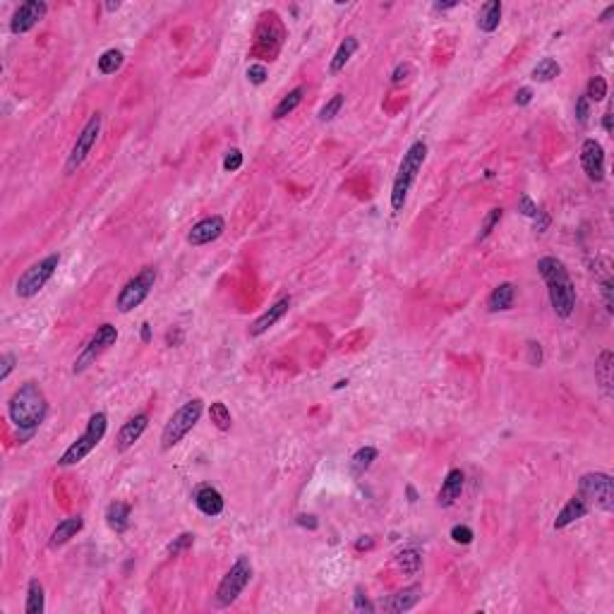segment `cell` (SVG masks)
Returning a JSON list of instances; mask_svg holds the SVG:
<instances>
[{"label":"cell","instance_id":"cell-19","mask_svg":"<svg viewBox=\"0 0 614 614\" xmlns=\"http://www.w3.org/2000/svg\"><path fill=\"white\" fill-rule=\"evenodd\" d=\"M588 511H590L588 501H585L581 494H573V497L561 506L559 514H557L554 531H564V528H568L571 523H576V521H581V518L588 516Z\"/></svg>","mask_w":614,"mask_h":614},{"label":"cell","instance_id":"cell-37","mask_svg":"<svg viewBox=\"0 0 614 614\" xmlns=\"http://www.w3.org/2000/svg\"><path fill=\"white\" fill-rule=\"evenodd\" d=\"M195 545V535L193 533H180L178 538H173V543L166 547V554L168 557H178L180 552L190 550Z\"/></svg>","mask_w":614,"mask_h":614},{"label":"cell","instance_id":"cell-24","mask_svg":"<svg viewBox=\"0 0 614 614\" xmlns=\"http://www.w3.org/2000/svg\"><path fill=\"white\" fill-rule=\"evenodd\" d=\"M501 10H504L501 0H487V3L480 8V13H477V29L485 32V34L497 32L499 22H501Z\"/></svg>","mask_w":614,"mask_h":614},{"label":"cell","instance_id":"cell-11","mask_svg":"<svg viewBox=\"0 0 614 614\" xmlns=\"http://www.w3.org/2000/svg\"><path fill=\"white\" fill-rule=\"evenodd\" d=\"M116 341H118V329H116V326L113 324H101L97 329V334H94L92 339L82 346L80 356L75 358V365H72V372H75V375L87 372L101 356H104L106 351H109L111 346H113Z\"/></svg>","mask_w":614,"mask_h":614},{"label":"cell","instance_id":"cell-36","mask_svg":"<svg viewBox=\"0 0 614 614\" xmlns=\"http://www.w3.org/2000/svg\"><path fill=\"white\" fill-rule=\"evenodd\" d=\"M343 101H346V99H343L341 94H336L334 99L326 101V104L322 106V111H319V120H322V123H331V120H334V118L341 113Z\"/></svg>","mask_w":614,"mask_h":614},{"label":"cell","instance_id":"cell-9","mask_svg":"<svg viewBox=\"0 0 614 614\" xmlns=\"http://www.w3.org/2000/svg\"><path fill=\"white\" fill-rule=\"evenodd\" d=\"M156 276H159V274H156L154 267H144L139 274H134L132 279H130L127 284L120 288V293H118V298H116L118 312L125 314V312H132L134 307L142 305L146 298H149L151 288H154Z\"/></svg>","mask_w":614,"mask_h":614},{"label":"cell","instance_id":"cell-16","mask_svg":"<svg viewBox=\"0 0 614 614\" xmlns=\"http://www.w3.org/2000/svg\"><path fill=\"white\" fill-rule=\"evenodd\" d=\"M288 309H291V298L288 295L281 298V300H276L272 307L264 309V312L259 314L255 322L250 324V336H252V339H257V336L267 334V331L272 329L276 322H281V319H284L286 314H288Z\"/></svg>","mask_w":614,"mask_h":614},{"label":"cell","instance_id":"cell-56","mask_svg":"<svg viewBox=\"0 0 614 614\" xmlns=\"http://www.w3.org/2000/svg\"><path fill=\"white\" fill-rule=\"evenodd\" d=\"M614 15V5H610V8L605 10V13L600 15V22H610V17Z\"/></svg>","mask_w":614,"mask_h":614},{"label":"cell","instance_id":"cell-51","mask_svg":"<svg viewBox=\"0 0 614 614\" xmlns=\"http://www.w3.org/2000/svg\"><path fill=\"white\" fill-rule=\"evenodd\" d=\"M375 547V540L370 538V535H365V538H360L358 543H356V550L358 552H363V550H372Z\"/></svg>","mask_w":614,"mask_h":614},{"label":"cell","instance_id":"cell-26","mask_svg":"<svg viewBox=\"0 0 614 614\" xmlns=\"http://www.w3.org/2000/svg\"><path fill=\"white\" fill-rule=\"evenodd\" d=\"M130 504H125V501H111L109 506H106V523H109L111 531L116 533H125L127 526H130Z\"/></svg>","mask_w":614,"mask_h":614},{"label":"cell","instance_id":"cell-46","mask_svg":"<svg viewBox=\"0 0 614 614\" xmlns=\"http://www.w3.org/2000/svg\"><path fill=\"white\" fill-rule=\"evenodd\" d=\"M533 221H535V226H533V228H535V233H545V230L550 228L552 218H550V214H547V211L540 209V211H538V216H535Z\"/></svg>","mask_w":614,"mask_h":614},{"label":"cell","instance_id":"cell-32","mask_svg":"<svg viewBox=\"0 0 614 614\" xmlns=\"http://www.w3.org/2000/svg\"><path fill=\"white\" fill-rule=\"evenodd\" d=\"M123 60H125L123 50H118V48L104 50V53H101V58H99V72H101V75H116V72L123 67Z\"/></svg>","mask_w":614,"mask_h":614},{"label":"cell","instance_id":"cell-33","mask_svg":"<svg viewBox=\"0 0 614 614\" xmlns=\"http://www.w3.org/2000/svg\"><path fill=\"white\" fill-rule=\"evenodd\" d=\"M209 418L214 422V427H216V430H221V432H228L230 425H233L230 410H228V405L223 403V401H214L209 405Z\"/></svg>","mask_w":614,"mask_h":614},{"label":"cell","instance_id":"cell-25","mask_svg":"<svg viewBox=\"0 0 614 614\" xmlns=\"http://www.w3.org/2000/svg\"><path fill=\"white\" fill-rule=\"evenodd\" d=\"M358 48H360V41H358L356 36H346V39H343L341 46L336 48L334 58H331V63H329V72H331V75H339L341 70H346V65L351 63V58L356 55Z\"/></svg>","mask_w":614,"mask_h":614},{"label":"cell","instance_id":"cell-15","mask_svg":"<svg viewBox=\"0 0 614 614\" xmlns=\"http://www.w3.org/2000/svg\"><path fill=\"white\" fill-rule=\"evenodd\" d=\"M226 230V221L223 216H207L202 221H197L188 233V243L193 247H202V245H209L214 240H218Z\"/></svg>","mask_w":614,"mask_h":614},{"label":"cell","instance_id":"cell-21","mask_svg":"<svg viewBox=\"0 0 614 614\" xmlns=\"http://www.w3.org/2000/svg\"><path fill=\"white\" fill-rule=\"evenodd\" d=\"M82 528H84V518L82 516H67V518H63V521H60L58 526L53 528V533H50L48 547L50 550L63 547V545L70 543V540L75 538V535L80 533Z\"/></svg>","mask_w":614,"mask_h":614},{"label":"cell","instance_id":"cell-7","mask_svg":"<svg viewBox=\"0 0 614 614\" xmlns=\"http://www.w3.org/2000/svg\"><path fill=\"white\" fill-rule=\"evenodd\" d=\"M58 264H60V255L58 252H53V255H46L43 259H39V262H34L29 269H25V274L17 279L15 284V295L22 298V300H29V298L39 295L43 288H46V284L50 279H53V274L58 272Z\"/></svg>","mask_w":614,"mask_h":614},{"label":"cell","instance_id":"cell-39","mask_svg":"<svg viewBox=\"0 0 614 614\" xmlns=\"http://www.w3.org/2000/svg\"><path fill=\"white\" fill-rule=\"evenodd\" d=\"M452 540L456 545H470L473 543V538H475V533H473V528H468V526H463V523H459V526H454L452 528Z\"/></svg>","mask_w":614,"mask_h":614},{"label":"cell","instance_id":"cell-43","mask_svg":"<svg viewBox=\"0 0 614 614\" xmlns=\"http://www.w3.org/2000/svg\"><path fill=\"white\" fill-rule=\"evenodd\" d=\"M576 120H578V125H583V127L588 125V120H590V101L585 99V94L576 99Z\"/></svg>","mask_w":614,"mask_h":614},{"label":"cell","instance_id":"cell-20","mask_svg":"<svg viewBox=\"0 0 614 614\" xmlns=\"http://www.w3.org/2000/svg\"><path fill=\"white\" fill-rule=\"evenodd\" d=\"M463 482H466L463 470H459V468L449 470L447 477H444V482H442V487H439L437 504L444 506V509H449L452 504H456V499H459L461 492H463Z\"/></svg>","mask_w":614,"mask_h":614},{"label":"cell","instance_id":"cell-40","mask_svg":"<svg viewBox=\"0 0 614 614\" xmlns=\"http://www.w3.org/2000/svg\"><path fill=\"white\" fill-rule=\"evenodd\" d=\"M516 209H518V214H523L526 218H535V216H538V211H540V207L531 200V195H521V197H518Z\"/></svg>","mask_w":614,"mask_h":614},{"label":"cell","instance_id":"cell-22","mask_svg":"<svg viewBox=\"0 0 614 614\" xmlns=\"http://www.w3.org/2000/svg\"><path fill=\"white\" fill-rule=\"evenodd\" d=\"M514 300H516V286L511 284V281H504V284H499L497 288H492V293H489L487 309L489 312H506V309L514 307Z\"/></svg>","mask_w":614,"mask_h":614},{"label":"cell","instance_id":"cell-52","mask_svg":"<svg viewBox=\"0 0 614 614\" xmlns=\"http://www.w3.org/2000/svg\"><path fill=\"white\" fill-rule=\"evenodd\" d=\"M602 127H605V132H612V109H607L602 116Z\"/></svg>","mask_w":614,"mask_h":614},{"label":"cell","instance_id":"cell-41","mask_svg":"<svg viewBox=\"0 0 614 614\" xmlns=\"http://www.w3.org/2000/svg\"><path fill=\"white\" fill-rule=\"evenodd\" d=\"M353 610H356V612H368V614H372L377 610V607L370 602L368 595L363 593V588H360V585L356 588V595H353Z\"/></svg>","mask_w":614,"mask_h":614},{"label":"cell","instance_id":"cell-12","mask_svg":"<svg viewBox=\"0 0 614 614\" xmlns=\"http://www.w3.org/2000/svg\"><path fill=\"white\" fill-rule=\"evenodd\" d=\"M46 13H48V5L43 3V0H27V3L17 5V10L13 13V17H10V32H13L15 36L17 34L32 32L34 27L46 17Z\"/></svg>","mask_w":614,"mask_h":614},{"label":"cell","instance_id":"cell-45","mask_svg":"<svg viewBox=\"0 0 614 614\" xmlns=\"http://www.w3.org/2000/svg\"><path fill=\"white\" fill-rule=\"evenodd\" d=\"M528 363L535 365V368H540V365H543V346H540L538 341L528 343Z\"/></svg>","mask_w":614,"mask_h":614},{"label":"cell","instance_id":"cell-31","mask_svg":"<svg viewBox=\"0 0 614 614\" xmlns=\"http://www.w3.org/2000/svg\"><path fill=\"white\" fill-rule=\"evenodd\" d=\"M561 75V65L557 63L554 58H543L538 65L533 67L531 72V80L533 82H552Z\"/></svg>","mask_w":614,"mask_h":614},{"label":"cell","instance_id":"cell-55","mask_svg":"<svg viewBox=\"0 0 614 614\" xmlns=\"http://www.w3.org/2000/svg\"><path fill=\"white\" fill-rule=\"evenodd\" d=\"M405 492H408V501H410V504H415V501H418V492H415L413 485L405 487Z\"/></svg>","mask_w":614,"mask_h":614},{"label":"cell","instance_id":"cell-1","mask_svg":"<svg viewBox=\"0 0 614 614\" xmlns=\"http://www.w3.org/2000/svg\"><path fill=\"white\" fill-rule=\"evenodd\" d=\"M48 415V398L36 382H25L15 389L8 401V418L20 432V444L36 435Z\"/></svg>","mask_w":614,"mask_h":614},{"label":"cell","instance_id":"cell-50","mask_svg":"<svg viewBox=\"0 0 614 614\" xmlns=\"http://www.w3.org/2000/svg\"><path fill=\"white\" fill-rule=\"evenodd\" d=\"M514 101H516V106H528L533 101V89L531 87H521L516 92V99Z\"/></svg>","mask_w":614,"mask_h":614},{"label":"cell","instance_id":"cell-49","mask_svg":"<svg viewBox=\"0 0 614 614\" xmlns=\"http://www.w3.org/2000/svg\"><path fill=\"white\" fill-rule=\"evenodd\" d=\"M408 75H410V65L408 63H398L396 67H393V72H391V82L401 84Z\"/></svg>","mask_w":614,"mask_h":614},{"label":"cell","instance_id":"cell-34","mask_svg":"<svg viewBox=\"0 0 614 614\" xmlns=\"http://www.w3.org/2000/svg\"><path fill=\"white\" fill-rule=\"evenodd\" d=\"M501 216H504V209H501V207H494V209L487 211V216L482 218L480 233H477V243H482V240H487L489 235H492V230L499 226Z\"/></svg>","mask_w":614,"mask_h":614},{"label":"cell","instance_id":"cell-3","mask_svg":"<svg viewBox=\"0 0 614 614\" xmlns=\"http://www.w3.org/2000/svg\"><path fill=\"white\" fill-rule=\"evenodd\" d=\"M425 159H427V144L422 142V139L410 144L408 151L403 154L401 163H398L396 178H393V185H391V209L393 211H403L408 193H410V188H413L415 178H418Z\"/></svg>","mask_w":614,"mask_h":614},{"label":"cell","instance_id":"cell-4","mask_svg":"<svg viewBox=\"0 0 614 614\" xmlns=\"http://www.w3.org/2000/svg\"><path fill=\"white\" fill-rule=\"evenodd\" d=\"M106 432H109V415H106L104 410H99V413H94L92 418H89L82 435L77 437L58 459L60 468H70V466H77L80 461L87 459V456L104 442Z\"/></svg>","mask_w":614,"mask_h":614},{"label":"cell","instance_id":"cell-57","mask_svg":"<svg viewBox=\"0 0 614 614\" xmlns=\"http://www.w3.org/2000/svg\"><path fill=\"white\" fill-rule=\"evenodd\" d=\"M118 8H120V3H118V0H116V3H106V10H109V13H116Z\"/></svg>","mask_w":614,"mask_h":614},{"label":"cell","instance_id":"cell-28","mask_svg":"<svg viewBox=\"0 0 614 614\" xmlns=\"http://www.w3.org/2000/svg\"><path fill=\"white\" fill-rule=\"evenodd\" d=\"M302 97H305V87H295V89H291V92L286 94V97L274 106V111H272V118H274V120H284L286 116H291L293 111H295L298 106L302 104Z\"/></svg>","mask_w":614,"mask_h":614},{"label":"cell","instance_id":"cell-53","mask_svg":"<svg viewBox=\"0 0 614 614\" xmlns=\"http://www.w3.org/2000/svg\"><path fill=\"white\" fill-rule=\"evenodd\" d=\"M151 341V324H142V343H149Z\"/></svg>","mask_w":614,"mask_h":614},{"label":"cell","instance_id":"cell-2","mask_svg":"<svg viewBox=\"0 0 614 614\" xmlns=\"http://www.w3.org/2000/svg\"><path fill=\"white\" fill-rule=\"evenodd\" d=\"M538 274L547 286L550 305L554 314L559 319H568L576 309V286L568 276L566 264L557 257H543L538 262Z\"/></svg>","mask_w":614,"mask_h":614},{"label":"cell","instance_id":"cell-13","mask_svg":"<svg viewBox=\"0 0 614 614\" xmlns=\"http://www.w3.org/2000/svg\"><path fill=\"white\" fill-rule=\"evenodd\" d=\"M581 166L593 183H602V178H605V149H602L598 139L588 137L581 144Z\"/></svg>","mask_w":614,"mask_h":614},{"label":"cell","instance_id":"cell-30","mask_svg":"<svg viewBox=\"0 0 614 614\" xmlns=\"http://www.w3.org/2000/svg\"><path fill=\"white\" fill-rule=\"evenodd\" d=\"M396 566L401 568L403 573H408V576H415V573L422 568V557L420 552L415 547H405L396 554Z\"/></svg>","mask_w":614,"mask_h":614},{"label":"cell","instance_id":"cell-38","mask_svg":"<svg viewBox=\"0 0 614 614\" xmlns=\"http://www.w3.org/2000/svg\"><path fill=\"white\" fill-rule=\"evenodd\" d=\"M243 168V151L240 149H228L226 156H223V171L235 173Z\"/></svg>","mask_w":614,"mask_h":614},{"label":"cell","instance_id":"cell-17","mask_svg":"<svg viewBox=\"0 0 614 614\" xmlns=\"http://www.w3.org/2000/svg\"><path fill=\"white\" fill-rule=\"evenodd\" d=\"M193 499H195L197 509H200L204 516H209V518L221 516L223 514V506H226V501H223V494L218 492L216 487H211V485H200V487L195 489Z\"/></svg>","mask_w":614,"mask_h":614},{"label":"cell","instance_id":"cell-10","mask_svg":"<svg viewBox=\"0 0 614 614\" xmlns=\"http://www.w3.org/2000/svg\"><path fill=\"white\" fill-rule=\"evenodd\" d=\"M99 134H101V113L97 111V113H92L89 116V120L84 123V127L80 130V134H77L75 144H72L70 154H67V161H65L67 176L77 173V168H82V163L89 159L92 149L99 142Z\"/></svg>","mask_w":614,"mask_h":614},{"label":"cell","instance_id":"cell-27","mask_svg":"<svg viewBox=\"0 0 614 614\" xmlns=\"http://www.w3.org/2000/svg\"><path fill=\"white\" fill-rule=\"evenodd\" d=\"M46 610V595H43V585L39 578H32L27 583V602H25V614H43Z\"/></svg>","mask_w":614,"mask_h":614},{"label":"cell","instance_id":"cell-54","mask_svg":"<svg viewBox=\"0 0 614 614\" xmlns=\"http://www.w3.org/2000/svg\"><path fill=\"white\" fill-rule=\"evenodd\" d=\"M456 5H459V3H435V10H437V13H444V10H454Z\"/></svg>","mask_w":614,"mask_h":614},{"label":"cell","instance_id":"cell-29","mask_svg":"<svg viewBox=\"0 0 614 614\" xmlns=\"http://www.w3.org/2000/svg\"><path fill=\"white\" fill-rule=\"evenodd\" d=\"M377 456H379V452H377L375 447H360L358 452L351 456V473L356 477L365 475V473L372 468V463L377 461Z\"/></svg>","mask_w":614,"mask_h":614},{"label":"cell","instance_id":"cell-35","mask_svg":"<svg viewBox=\"0 0 614 614\" xmlns=\"http://www.w3.org/2000/svg\"><path fill=\"white\" fill-rule=\"evenodd\" d=\"M605 97H607V80L600 75L590 77L588 89H585V99H588L590 104H598V101H605Z\"/></svg>","mask_w":614,"mask_h":614},{"label":"cell","instance_id":"cell-14","mask_svg":"<svg viewBox=\"0 0 614 614\" xmlns=\"http://www.w3.org/2000/svg\"><path fill=\"white\" fill-rule=\"evenodd\" d=\"M146 427H149V415L146 413H134L127 422H123V427L118 430V437H116V452L118 454L130 452V449L142 439Z\"/></svg>","mask_w":614,"mask_h":614},{"label":"cell","instance_id":"cell-8","mask_svg":"<svg viewBox=\"0 0 614 614\" xmlns=\"http://www.w3.org/2000/svg\"><path fill=\"white\" fill-rule=\"evenodd\" d=\"M578 494L588 501V506H598L602 511L614 509V480L610 473H585L578 480Z\"/></svg>","mask_w":614,"mask_h":614},{"label":"cell","instance_id":"cell-42","mask_svg":"<svg viewBox=\"0 0 614 614\" xmlns=\"http://www.w3.org/2000/svg\"><path fill=\"white\" fill-rule=\"evenodd\" d=\"M269 77V70L264 67L262 63H252L250 67H247V80H250V84H264Z\"/></svg>","mask_w":614,"mask_h":614},{"label":"cell","instance_id":"cell-44","mask_svg":"<svg viewBox=\"0 0 614 614\" xmlns=\"http://www.w3.org/2000/svg\"><path fill=\"white\" fill-rule=\"evenodd\" d=\"M15 365H17L15 353H3V358H0V382H5L10 375H13Z\"/></svg>","mask_w":614,"mask_h":614},{"label":"cell","instance_id":"cell-5","mask_svg":"<svg viewBox=\"0 0 614 614\" xmlns=\"http://www.w3.org/2000/svg\"><path fill=\"white\" fill-rule=\"evenodd\" d=\"M202 413H204V401H202V398H193V401L180 405L176 413L168 418L166 427H163L161 447L166 449V452L173 447H178V444L188 437V432L195 430V425L200 422Z\"/></svg>","mask_w":614,"mask_h":614},{"label":"cell","instance_id":"cell-18","mask_svg":"<svg viewBox=\"0 0 614 614\" xmlns=\"http://www.w3.org/2000/svg\"><path fill=\"white\" fill-rule=\"evenodd\" d=\"M422 600V588L420 585H408V588L398 590V593L389 595V598L382 602V607H384V612H391V614H401V612H408L413 610L415 605Z\"/></svg>","mask_w":614,"mask_h":614},{"label":"cell","instance_id":"cell-47","mask_svg":"<svg viewBox=\"0 0 614 614\" xmlns=\"http://www.w3.org/2000/svg\"><path fill=\"white\" fill-rule=\"evenodd\" d=\"M612 291H614V284H612V279H610V276H607V279L602 281V298H605V307H607V312H612V309H614V302H612Z\"/></svg>","mask_w":614,"mask_h":614},{"label":"cell","instance_id":"cell-48","mask_svg":"<svg viewBox=\"0 0 614 614\" xmlns=\"http://www.w3.org/2000/svg\"><path fill=\"white\" fill-rule=\"evenodd\" d=\"M295 523H298V526H302V528H307V531H317V528H319L317 516H312V514H300V516H295Z\"/></svg>","mask_w":614,"mask_h":614},{"label":"cell","instance_id":"cell-23","mask_svg":"<svg viewBox=\"0 0 614 614\" xmlns=\"http://www.w3.org/2000/svg\"><path fill=\"white\" fill-rule=\"evenodd\" d=\"M612 370H614V353L612 351H602L598 363H595V379H598L602 393H605L607 398H612V393H614Z\"/></svg>","mask_w":614,"mask_h":614},{"label":"cell","instance_id":"cell-6","mask_svg":"<svg viewBox=\"0 0 614 614\" xmlns=\"http://www.w3.org/2000/svg\"><path fill=\"white\" fill-rule=\"evenodd\" d=\"M252 573H255V568H252L250 557L240 554L238 559H235V564L226 571V576L221 578V583H218L216 595H214L216 607H230V605H233V602L243 595V590L250 585Z\"/></svg>","mask_w":614,"mask_h":614}]
</instances>
